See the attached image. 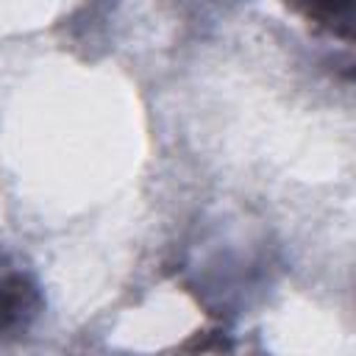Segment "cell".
Wrapping results in <instances>:
<instances>
[{
  "mask_svg": "<svg viewBox=\"0 0 356 356\" xmlns=\"http://www.w3.org/2000/svg\"><path fill=\"white\" fill-rule=\"evenodd\" d=\"M309 19H317L323 25H342V31L348 33L350 25V0H295Z\"/></svg>",
  "mask_w": 356,
  "mask_h": 356,
  "instance_id": "2",
  "label": "cell"
},
{
  "mask_svg": "<svg viewBox=\"0 0 356 356\" xmlns=\"http://www.w3.org/2000/svg\"><path fill=\"white\" fill-rule=\"evenodd\" d=\"M39 309V292L25 275L0 278V331L25 325Z\"/></svg>",
  "mask_w": 356,
  "mask_h": 356,
  "instance_id": "1",
  "label": "cell"
}]
</instances>
